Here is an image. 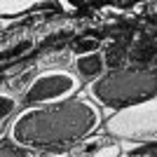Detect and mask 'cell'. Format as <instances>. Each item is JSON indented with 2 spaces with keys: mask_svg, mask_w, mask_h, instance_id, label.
<instances>
[{
  "mask_svg": "<svg viewBox=\"0 0 157 157\" xmlns=\"http://www.w3.org/2000/svg\"><path fill=\"white\" fill-rule=\"evenodd\" d=\"M0 157H35L33 152H28L26 148L17 145L14 141H10L7 136L0 138Z\"/></svg>",
  "mask_w": 157,
  "mask_h": 157,
  "instance_id": "9",
  "label": "cell"
},
{
  "mask_svg": "<svg viewBox=\"0 0 157 157\" xmlns=\"http://www.w3.org/2000/svg\"><path fill=\"white\" fill-rule=\"evenodd\" d=\"M101 131L115 143L129 141V143H145L148 148L157 145V98L113 113L110 117H105Z\"/></svg>",
  "mask_w": 157,
  "mask_h": 157,
  "instance_id": "4",
  "label": "cell"
},
{
  "mask_svg": "<svg viewBox=\"0 0 157 157\" xmlns=\"http://www.w3.org/2000/svg\"><path fill=\"white\" fill-rule=\"evenodd\" d=\"M85 94L101 108L105 117L157 98V66H124L108 71L103 78L85 87Z\"/></svg>",
  "mask_w": 157,
  "mask_h": 157,
  "instance_id": "2",
  "label": "cell"
},
{
  "mask_svg": "<svg viewBox=\"0 0 157 157\" xmlns=\"http://www.w3.org/2000/svg\"><path fill=\"white\" fill-rule=\"evenodd\" d=\"M31 47H33V40H21V42H17V45H12V49L0 52V59L2 61H12V59H17V56H21V54L31 52Z\"/></svg>",
  "mask_w": 157,
  "mask_h": 157,
  "instance_id": "10",
  "label": "cell"
},
{
  "mask_svg": "<svg viewBox=\"0 0 157 157\" xmlns=\"http://www.w3.org/2000/svg\"><path fill=\"white\" fill-rule=\"evenodd\" d=\"M21 110L19 96H14L12 92H0V138L7 136L12 120L17 117V113Z\"/></svg>",
  "mask_w": 157,
  "mask_h": 157,
  "instance_id": "7",
  "label": "cell"
},
{
  "mask_svg": "<svg viewBox=\"0 0 157 157\" xmlns=\"http://www.w3.org/2000/svg\"><path fill=\"white\" fill-rule=\"evenodd\" d=\"M101 54H103L105 68L108 71H117V68H124L129 66V45L122 42V40H108L101 47Z\"/></svg>",
  "mask_w": 157,
  "mask_h": 157,
  "instance_id": "6",
  "label": "cell"
},
{
  "mask_svg": "<svg viewBox=\"0 0 157 157\" xmlns=\"http://www.w3.org/2000/svg\"><path fill=\"white\" fill-rule=\"evenodd\" d=\"M103 42L96 38V35H80L71 42V52L73 56H85V54H94V52H101Z\"/></svg>",
  "mask_w": 157,
  "mask_h": 157,
  "instance_id": "8",
  "label": "cell"
},
{
  "mask_svg": "<svg viewBox=\"0 0 157 157\" xmlns=\"http://www.w3.org/2000/svg\"><path fill=\"white\" fill-rule=\"evenodd\" d=\"M71 71L80 78L82 85H92L96 82L98 78H103L108 68H105V61H103V54L101 52H94V54H85V56H73V63H71Z\"/></svg>",
  "mask_w": 157,
  "mask_h": 157,
  "instance_id": "5",
  "label": "cell"
},
{
  "mask_svg": "<svg viewBox=\"0 0 157 157\" xmlns=\"http://www.w3.org/2000/svg\"><path fill=\"white\" fill-rule=\"evenodd\" d=\"M105 115L85 92L54 105L21 108L12 120L7 138L35 157L73 152L80 143L103 129Z\"/></svg>",
  "mask_w": 157,
  "mask_h": 157,
  "instance_id": "1",
  "label": "cell"
},
{
  "mask_svg": "<svg viewBox=\"0 0 157 157\" xmlns=\"http://www.w3.org/2000/svg\"><path fill=\"white\" fill-rule=\"evenodd\" d=\"M85 92V85L71 68L54 66V68H42L35 71L26 89L19 94L21 108H40V105H54L63 103L71 98L80 96Z\"/></svg>",
  "mask_w": 157,
  "mask_h": 157,
  "instance_id": "3",
  "label": "cell"
}]
</instances>
